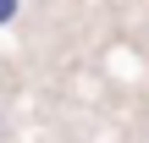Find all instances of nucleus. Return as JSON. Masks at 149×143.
Masks as SVG:
<instances>
[{
  "label": "nucleus",
  "instance_id": "f257e3e1",
  "mask_svg": "<svg viewBox=\"0 0 149 143\" xmlns=\"http://www.w3.org/2000/svg\"><path fill=\"white\" fill-rule=\"evenodd\" d=\"M11 17H17V0H0V28H6Z\"/></svg>",
  "mask_w": 149,
  "mask_h": 143
}]
</instances>
